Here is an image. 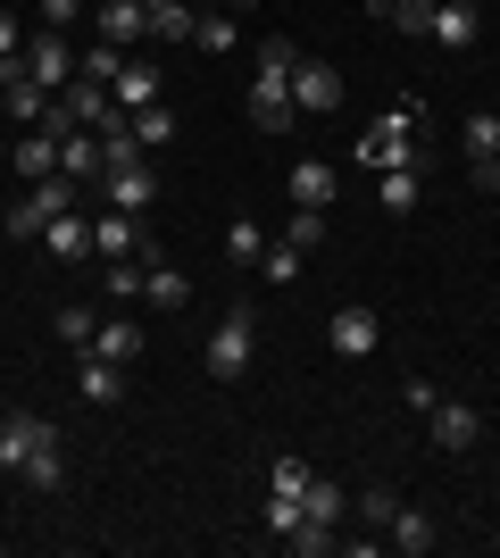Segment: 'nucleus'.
<instances>
[{"mask_svg":"<svg viewBox=\"0 0 500 558\" xmlns=\"http://www.w3.org/2000/svg\"><path fill=\"white\" fill-rule=\"evenodd\" d=\"M0 59H25V34H17V17H0Z\"/></svg>","mask_w":500,"mask_h":558,"instance_id":"nucleus-40","label":"nucleus"},{"mask_svg":"<svg viewBox=\"0 0 500 558\" xmlns=\"http://www.w3.org/2000/svg\"><path fill=\"white\" fill-rule=\"evenodd\" d=\"M109 100H118L125 117L159 109V68H134V59H125V68H118V84H109Z\"/></svg>","mask_w":500,"mask_h":558,"instance_id":"nucleus-17","label":"nucleus"},{"mask_svg":"<svg viewBox=\"0 0 500 558\" xmlns=\"http://www.w3.org/2000/svg\"><path fill=\"white\" fill-rule=\"evenodd\" d=\"M42 233H50V258H59V267H84V258H93V217L84 209H59Z\"/></svg>","mask_w":500,"mask_h":558,"instance_id":"nucleus-13","label":"nucleus"},{"mask_svg":"<svg viewBox=\"0 0 500 558\" xmlns=\"http://www.w3.org/2000/svg\"><path fill=\"white\" fill-rule=\"evenodd\" d=\"M326 342H333V359H376L383 317L367 301H342V308H333V326H326Z\"/></svg>","mask_w":500,"mask_h":558,"instance_id":"nucleus-7","label":"nucleus"},{"mask_svg":"<svg viewBox=\"0 0 500 558\" xmlns=\"http://www.w3.org/2000/svg\"><path fill=\"white\" fill-rule=\"evenodd\" d=\"M383 534H392V550H401V558H426L434 542H442V534H434V517H426V509H408V500L392 509V525H383Z\"/></svg>","mask_w":500,"mask_h":558,"instance_id":"nucleus-20","label":"nucleus"},{"mask_svg":"<svg viewBox=\"0 0 500 558\" xmlns=\"http://www.w3.org/2000/svg\"><path fill=\"white\" fill-rule=\"evenodd\" d=\"M467 175H476L484 192H500V150H492V167H467Z\"/></svg>","mask_w":500,"mask_h":558,"instance_id":"nucleus-41","label":"nucleus"},{"mask_svg":"<svg viewBox=\"0 0 500 558\" xmlns=\"http://www.w3.org/2000/svg\"><path fill=\"white\" fill-rule=\"evenodd\" d=\"M59 109H68V125H100V117H109V84L75 68V84L59 93Z\"/></svg>","mask_w":500,"mask_h":558,"instance_id":"nucleus-18","label":"nucleus"},{"mask_svg":"<svg viewBox=\"0 0 500 558\" xmlns=\"http://www.w3.org/2000/svg\"><path fill=\"white\" fill-rule=\"evenodd\" d=\"M134 142H143V150H167V142H175V109H167V100L143 109V117H134Z\"/></svg>","mask_w":500,"mask_h":558,"instance_id":"nucleus-31","label":"nucleus"},{"mask_svg":"<svg viewBox=\"0 0 500 558\" xmlns=\"http://www.w3.org/2000/svg\"><path fill=\"white\" fill-rule=\"evenodd\" d=\"M9 167H17L25 184H42V175H59V134H42V125H25L17 150H9Z\"/></svg>","mask_w":500,"mask_h":558,"instance_id":"nucleus-16","label":"nucleus"},{"mask_svg":"<svg viewBox=\"0 0 500 558\" xmlns=\"http://www.w3.org/2000/svg\"><path fill=\"white\" fill-rule=\"evenodd\" d=\"M292 109H301V117H333V109H342V68L301 59V68H292Z\"/></svg>","mask_w":500,"mask_h":558,"instance_id":"nucleus-9","label":"nucleus"},{"mask_svg":"<svg viewBox=\"0 0 500 558\" xmlns=\"http://www.w3.org/2000/svg\"><path fill=\"white\" fill-rule=\"evenodd\" d=\"M225 9H259V0H225Z\"/></svg>","mask_w":500,"mask_h":558,"instance_id":"nucleus-42","label":"nucleus"},{"mask_svg":"<svg viewBox=\"0 0 500 558\" xmlns=\"http://www.w3.org/2000/svg\"><path fill=\"white\" fill-rule=\"evenodd\" d=\"M100 184H109V209H125V217H143L150 201H159V175H150V159H143V167H109Z\"/></svg>","mask_w":500,"mask_h":558,"instance_id":"nucleus-12","label":"nucleus"},{"mask_svg":"<svg viewBox=\"0 0 500 558\" xmlns=\"http://www.w3.org/2000/svg\"><path fill=\"white\" fill-rule=\"evenodd\" d=\"M292 68H301V50H292L284 34H267L259 59H251V125H259V134H292V125H301V109H292Z\"/></svg>","mask_w":500,"mask_h":558,"instance_id":"nucleus-2","label":"nucleus"},{"mask_svg":"<svg viewBox=\"0 0 500 558\" xmlns=\"http://www.w3.org/2000/svg\"><path fill=\"white\" fill-rule=\"evenodd\" d=\"M93 258H150V242H143V226H134L125 209H109L93 226Z\"/></svg>","mask_w":500,"mask_h":558,"instance_id":"nucleus-14","label":"nucleus"},{"mask_svg":"<svg viewBox=\"0 0 500 558\" xmlns=\"http://www.w3.org/2000/svg\"><path fill=\"white\" fill-rule=\"evenodd\" d=\"M84 9H93V0H42V25H59V34H68V25L84 17Z\"/></svg>","mask_w":500,"mask_h":558,"instance_id":"nucleus-38","label":"nucleus"},{"mask_svg":"<svg viewBox=\"0 0 500 558\" xmlns=\"http://www.w3.org/2000/svg\"><path fill=\"white\" fill-rule=\"evenodd\" d=\"M284 184H292V201H301V209H326V201H333V167H326V159H292Z\"/></svg>","mask_w":500,"mask_h":558,"instance_id":"nucleus-22","label":"nucleus"},{"mask_svg":"<svg viewBox=\"0 0 500 558\" xmlns=\"http://www.w3.org/2000/svg\"><path fill=\"white\" fill-rule=\"evenodd\" d=\"M225 251H234L242 267H259V258H267V233L251 226V217H234V226H225Z\"/></svg>","mask_w":500,"mask_h":558,"instance_id":"nucleus-35","label":"nucleus"},{"mask_svg":"<svg viewBox=\"0 0 500 558\" xmlns=\"http://www.w3.org/2000/svg\"><path fill=\"white\" fill-rule=\"evenodd\" d=\"M251 350H259V317H251V308H225L217 333H209V350H200L209 384H242V375H251Z\"/></svg>","mask_w":500,"mask_h":558,"instance_id":"nucleus-4","label":"nucleus"},{"mask_svg":"<svg viewBox=\"0 0 500 558\" xmlns=\"http://www.w3.org/2000/svg\"><path fill=\"white\" fill-rule=\"evenodd\" d=\"M100 276H109V301H143V258H109V267H100Z\"/></svg>","mask_w":500,"mask_h":558,"instance_id":"nucleus-30","label":"nucleus"},{"mask_svg":"<svg viewBox=\"0 0 500 558\" xmlns=\"http://www.w3.org/2000/svg\"><path fill=\"white\" fill-rule=\"evenodd\" d=\"M417 192H426V167H392V175H383V209L408 217V209H417Z\"/></svg>","mask_w":500,"mask_h":558,"instance_id":"nucleus-27","label":"nucleus"},{"mask_svg":"<svg viewBox=\"0 0 500 558\" xmlns=\"http://www.w3.org/2000/svg\"><path fill=\"white\" fill-rule=\"evenodd\" d=\"M309 475H317L309 459H276V466H267V492H284V500H301V492H309Z\"/></svg>","mask_w":500,"mask_h":558,"instance_id":"nucleus-34","label":"nucleus"},{"mask_svg":"<svg viewBox=\"0 0 500 558\" xmlns=\"http://www.w3.org/2000/svg\"><path fill=\"white\" fill-rule=\"evenodd\" d=\"M143 301L150 308H184L192 301V276H184V267H159V251H150L143 258Z\"/></svg>","mask_w":500,"mask_h":558,"instance_id":"nucleus-19","label":"nucleus"},{"mask_svg":"<svg viewBox=\"0 0 500 558\" xmlns=\"http://www.w3.org/2000/svg\"><path fill=\"white\" fill-rule=\"evenodd\" d=\"M351 509H358V517H367V525L383 534V525H392V509H401V492H392V484H367V492L351 500Z\"/></svg>","mask_w":500,"mask_h":558,"instance_id":"nucleus-32","label":"nucleus"},{"mask_svg":"<svg viewBox=\"0 0 500 558\" xmlns=\"http://www.w3.org/2000/svg\"><path fill=\"white\" fill-rule=\"evenodd\" d=\"M351 517V492L333 484V475H309V492H301V525H292V550L301 558H317V550H333V525Z\"/></svg>","mask_w":500,"mask_h":558,"instance_id":"nucleus-3","label":"nucleus"},{"mask_svg":"<svg viewBox=\"0 0 500 558\" xmlns=\"http://www.w3.org/2000/svg\"><path fill=\"white\" fill-rule=\"evenodd\" d=\"M143 9H167V0H143Z\"/></svg>","mask_w":500,"mask_h":558,"instance_id":"nucleus-43","label":"nucleus"},{"mask_svg":"<svg viewBox=\"0 0 500 558\" xmlns=\"http://www.w3.org/2000/svg\"><path fill=\"white\" fill-rule=\"evenodd\" d=\"M59 175H75V184H93V175H109V142H100L93 125H75V134L59 142Z\"/></svg>","mask_w":500,"mask_h":558,"instance_id":"nucleus-11","label":"nucleus"},{"mask_svg":"<svg viewBox=\"0 0 500 558\" xmlns=\"http://www.w3.org/2000/svg\"><path fill=\"white\" fill-rule=\"evenodd\" d=\"M93 9H100V0H93Z\"/></svg>","mask_w":500,"mask_h":558,"instance_id":"nucleus-45","label":"nucleus"},{"mask_svg":"<svg viewBox=\"0 0 500 558\" xmlns=\"http://www.w3.org/2000/svg\"><path fill=\"white\" fill-rule=\"evenodd\" d=\"M301 267H309V251H292V242H267V258H259V276H267V283H292Z\"/></svg>","mask_w":500,"mask_h":558,"instance_id":"nucleus-33","label":"nucleus"},{"mask_svg":"<svg viewBox=\"0 0 500 558\" xmlns=\"http://www.w3.org/2000/svg\"><path fill=\"white\" fill-rule=\"evenodd\" d=\"M292 251H317L326 242V209H292V233H284Z\"/></svg>","mask_w":500,"mask_h":558,"instance_id":"nucleus-36","label":"nucleus"},{"mask_svg":"<svg viewBox=\"0 0 500 558\" xmlns=\"http://www.w3.org/2000/svg\"><path fill=\"white\" fill-rule=\"evenodd\" d=\"M426 434H434V450H476L484 442V409H467V400H434L426 409Z\"/></svg>","mask_w":500,"mask_h":558,"instance_id":"nucleus-8","label":"nucleus"},{"mask_svg":"<svg viewBox=\"0 0 500 558\" xmlns=\"http://www.w3.org/2000/svg\"><path fill=\"white\" fill-rule=\"evenodd\" d=\"M426 34H434L442 50H476V34H484V9H467V0H442Z\"/></svg>","mask_w":500,"mask_h":558,"instance_id":"nucleus-15","label":"nucleus"},{"mask_svg":"<svg viewBox=\"0 0 500 558\" xmlns=\"http://www.w3.org/2000/svg\"><path fill=\"white\" fill-rule=\"evenodd\" d=\"M192 43H200V50H234L242 43L234 9H200V17H192Z\"/></svg>","mask_w":500,"mask_h":558,"instance_id":"nucleus-25","label":"nucleus"},{"mask_svg":"<svg viewBox=\"0 0 500 558\" xmlns=\"http://www.w3.org/2000/svg\"><path fill=\"white\" fill-rule=\"evenodd\" d=\"M25 75H34V84H42L50 100H59V93L75 84V50H68V34H59V25H42V34L25 43Z\"/></svg>","mask_w":500,"mask_h":558,"instance_id":"nucleus-6","label":"nucleus"},{"mask_svg":"<svg viewBox=\"0 0 500 558\" xmlns=\"http://www.w3.org/2000/svg\"><path fill=\"white\" fill-rule=\"evenodd\" d=\"M259 525H267V534H292V525H301V500H284V492H267Z\"/></svg>","mask_w":500,"mask_h":558,"instance_id":"nucleus-37","label":"nucleus"},{"mask_svg":"<svg viewBox=\"0 0 500 558\" xmlns=\"http://www.w3.org/2000/svg\"><path fill=\"white\" fill-rule=\"evenodd\" d=\"M467 9H484V0H467Z\"/></svg>","mask_w":500,"mask_h":558,"instance_id":"nucleus-44","label":"nucleus"},{"mask_svg":"<svg viewBox=\"0 0 500 558\" xmlns=\"http://www.w3.org/2000/svg\"><path fill=\"white\" fill-rule=\"evenodd\" d=\"M93 350H100V359H118V367H134V359H143V326H134V317H109V326L93 333Z\"/></svg>","mask_w":500,"mask_h":558,"instance_id":"nucleus-23","label":"nucleus"},{"mask_svg":"<svg viewBox=\"0 0 500 558\" xmlns=\"http://www.w3.org/2000/svg\"><path fill=\"white\" fill-rule=\"evenodd\" d=\"M401 400H408V409H417V417H426V409H434V400H442V392H434L426 375H408V384H401Z\"/></svg>","mask_w":500,"mask_h":558,"instance_id":"nucleus-39","label":"nucleus"},{"mask_svg":"<svg viewBox=\"0 0 500 558\" xmlns=\"http://www.w3.org/2000/svg\"><path fill=\"white\" fill-rule=\"evenodd\" d=\"M0 466L25 475L34 492H59L68 484V466H59V425L34 417V409H9V417H0Z\"/></svg>","mask_w":500,"mask_h":558,"instance_id":"nucleus-1","label":"nucleus"},{"mask_svg":"<svg viewBox=\"0 0 500 558\" xmlns=\"http://www.w3.org/2000/svg\"><path fill=\"white\" fill-rule=\"evenodd\" d=\"M459 150H467V167H492V150H500V117L476 109L467 125H459Z\"/></svg>","mask_w":500,"mask_h":558,"instance_id":"nucleus-24","label":"nucleus"},{"mask_svg":"<svg viewBox=\"0 0 500 558\" xmlns=\"http://www.w3.org/2000/svg\"><path fill=\"white\" fill-rule=\"evenodd\" d=\"M75 392H84V400H125V367H118V359H100V350H84Z\"/></svg>","mask_w":500,"mask_h":558,"instance_id":"nucleus-21","label":"nucleus"},{"mask_svg":"<svg viewBox=\"0 0 500 558\" xmlns=\"http://www.w3.org/2000/svg\"><path fill=\"white\" fill-rule=\"evenodd\" d=\"M93 25H100V43H118V50L150 43V9H143V0H100Z\"/></svg>","mask_w":500,"mask_h":558,"instance_id":"nucleus-10","label":"nucleus"},{"mask_svg":"<svg viewBox=\"0 0 500 558\" xmlns=\"http://www.w3.org/2000/svg\"><path fill=\"white\" fill-rule=\"evenodd\" d=\"M0 109H9V125H42L50 93H42V84H34V75H25V84H9V93H0Z\"/></svg>","mask_w":500,"mask_h":558,"instance_id":"nucleus-26","label":"nucleus"},{"mask_svg":"<svg viewBox=\"0 0 500 558\" xmlns=\"http://www.w3.org/2000/svg\"><path fill=\"white\" fill-rule=\"evenodd\" d=\"M192 0H167V9H150V43H192Z\"/></svg>","mask_w":500,"mask_h":558,"instance_id":"nucleus-28","label":"nucleus"},{"mask_svg":"<svg viewBox=\"0 0 500 558\" xmlns=\"http://www.w3.org/2000/svg\"><path fill=\"white\" fill-rule=\"evenodd\" d=\"M50 333H59V342H68V350H93L100 317H93V308H59V317H50Z\"/></svg>","mask_w":500,"mask_h":558,"instance_id":"nucleus-29","label":"nucleus"},{"mask_svg":"<svg viewBox=\"0 0 500 558\" xmlns=\"http://www.w3.org/2000/svg\"><path fill=\"white\" fill-rule=\"evenodd\" d=\"M75 201H84V184H75V175H42V184H25V201L0 217V226L17 233V242H34V233H42L59 209H75Z\"/></svg>","mask_w":500,"mask_h":558,"instance_id":"nucleus-5","label":"nucleus"}]
</instances>
